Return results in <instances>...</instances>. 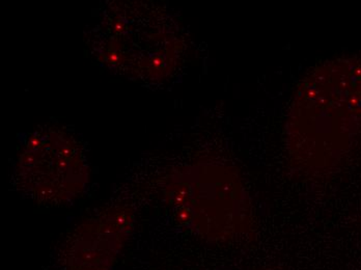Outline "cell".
<instances>
[{"label":"cell","instance_id":"6da1fadb","mask_svg":"<svg viewBox=\"0 0 361 270\" xmlns=\"http://www.w3.org/2000/svg\"><path fill=\"white\" fill-rule=\"evenodd\" d=\"M289 147L338 161L361 133V59H331L303 79L287 118Z\"/></svg>","mask_w":361,"mask_h":270},{"label":"cell","instance_id":"7a4b0ae2","mask_svg":"<svg viewBox=\"0 0 361 270\" xmlns=\"http://www.w3.org/2000/svg\"><path fill=\"white\" fill-rule=\"evenodd\" d=\"M20 188L41 203L73 202L85 192L89 168L82 153L65 137L34 138L20 155Z\"/></svg>","mask_w":361,"mask_h":270},{"label":"cell","instance_id":"3957f363","mask_svg":"<svg viewBox=\"0 0 361 270\" xmlns=\"http://www.w3.org/2000/svg\"><path fill=\"white\" fill-rule=\"evenodd\" d=\"M131 210L111 207L75 228L59 249L63 270H112L132 231Z\"/></svg>","mask_w":361,"mask_h":270}]
</instances>
